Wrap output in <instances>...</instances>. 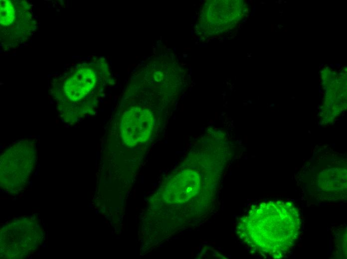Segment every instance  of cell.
I'll return each mask as SVG.
<instances>
[{
	"label": "cell",
	"instance_id": "cell-1",
	"mask_svg": "<svg viewBox=\"0 0 347 259\" xmlns=\"http://www.w3.org/2000/svg\"><path fill=\"white\" fill-rule=\"evenodd\" d=\"M301 220L291 202L271 201L252 208L240 222L241 238L261 253L275 258L289 252L299 237Z\"/></svg>",
	"mask_w": 347,
	"mask_h": 259
},
{
	"label": "cell",
	"instance_id": "cell-2",
	"mask_svg": "<svg viewBox=\"0 0 347 259\" xmlns=\"http://www.w3.org/2000/svg\"><path fill=\"white\" fill-rule=\"evenodd\" d=\"M154 119L147 109L133 107L126 111L121 121V135L124 142L133 146L146 142L151 136Z\"/></svg>",
	"mask_w": 347,
	"mask_h": 259
},
{
	"label": "cell",
	"instance_id": "cell-3",
	"mask_svg": "<svg viewBox=\"0 0 347 259\" xmlns=\"http://www.w3.org/2000/svg\"><path fill=\"white\" fill-rule=\"evenodd\" d=\"M97 81L95 71L89 68L78 70L65 83L64 91L67 97L78 101L89 94Z\"/></svg>",
	"mask_w": 347,
	"mask_h": 259
},
{
	"label": "cell",
	"instance_id": "cell-4",
	"mask_svg": "<svg viewBox=\"0 0 347 259\" xmlns=\"http://www.w3.org/2000/svg\"><path fill=\"white\" fill-rule=\"evenodd\" d=\"M185 178L183 176L178 177V179L171 186L169 190L171 192V198H174L175 202H182L187 199L191 195L192 191L190 187V185L188 181H185Z\"/></svg>",
	"mask_w": 347,
	"mask_h": 259
},
{
	"label": "cell",
	"instance_id": "cell-5",
	"mask_svg": "<svg viewBox=\"0 0 347 259\" xmlns=\"http://www.w3.org/2000/svg\"><path fill=\"white\" fill-rule=\"evenodd\" d=\"M0 21L2 25H7L12 22L14 19V10L11 2L9 0L0 1Z\"/></svg>",
	"mask_w": 347,
	"mask_h": 259
}]
</instances>
